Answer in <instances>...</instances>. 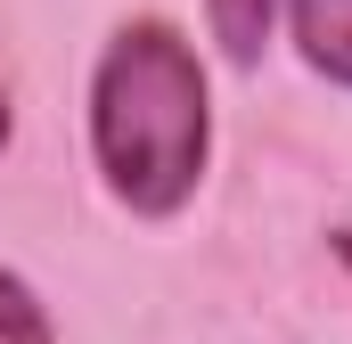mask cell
I'll use <instances>...</instances> for the list:
<instances>
[{"label": "cell", "mask_w": 352, "mask_h": 344, "mask_svg": "<svg viewBox=\"0 0 352 344\" xmlns=\"http://www.w3.org/2000/svg\"><path fill=\"white\" fill-rule=\"evenodd\" d=\"M8 131H16V115H8V83H0V148H8Z\"/></svg>", "instance_id": "cell-5"}, {"label": "cell", "mask_w": 352, "mask_h": 344, "mask_svg": "<svg viewBox=\"0 0 352 344\" xmlns=\"http://www.w3.org/2000/svg\"><path fill=\"white\" fill-rule=\"evenodd\" d=\"M336 255H344V262H352V230H336Z\"/></svg>", "instance_id": "cell-6"}, {"label": "cell", "mask_w": 352, "mask_h": 344, "mask_svg": "<svg viewBox=\"0 0 352 344\" xmlns=\"http://www.w3.org/2000/svg\"><path fill=\"white\" fill-rule=\"evenodd\" d=\"M0 344H58L50 328V303L16 279V270H0Z\"/></svg>", "instance_id": "cell-4"}, {"label": "cell", "mask_w": 352, "mask_h": 344, "mask_svg": "<svg viewBox=\"0 0 352 344\" xmlns=\"http://www.w3.org/2000/svg\"><path fill=\"white\" fill-rule=\"evenodd\" d=\"M287 25H295V50L320 83L352 90V0H287Z\"/></svg>", "instance_id": "cell-2"}, {"label": "cell", "mask_w": 352, "mask_h": 344, "mask_svg": "<svg viewBox=\"0 0 352 344\" xmlns=\"http://www.w3.org/2000/svg\"><path fill=\"white\" fill-rule=\"evenodd\" d=\"M205 25L230 66H263L270 33H278V0H205Z\"/></svg>", "instance_id": "cell-3"}, {"label": "cell", "mask_w": 352, "mask_h": 344, "mask_svg": "<svg viewBox=\"0 0 352 344\" xmlns=\"http://www.w3.org/2000/svg\"><path fill=\"white\" fill-rule=\"evenodd\" d=\"M90 156L123 213L164 222L197 197L213 156V90L205 58L164 17H131L90 74Z\"/></svg>", "instance_id": "cell-1"}]
</instances>
